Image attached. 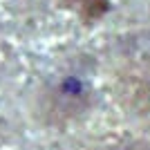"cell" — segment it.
Wrapping results in <instances>:
<instances>
[{"label": "cell", "mask_w": 150, "mask_h": 150, "mask_svg": "<svg viewBox=\"0 0 150 150\" xmlns=\"http://www.w3.org/2000/svg\"><path fill=\"white\" fill-rule=\"evenodd\" d=\"M94 88L88 74H79V69L58 72L38 92L34 112L45 128H67L90 110Z\"/></svg>", "instance_id": "1"}, {"label": "cell", "mask_w": 150, "mask_h": 150, "mask_svg": "<svg viewBox=\"0 0 150 150\" xmlns=\"http://www.w3.org/2000/svg\"><path fill=\"white\" fill-rule=\"evenodd\" d=\"M146 96H148V105H150V81H148V90H146Z\"/></svg>", "instance_id": "2"}]
</instances>
